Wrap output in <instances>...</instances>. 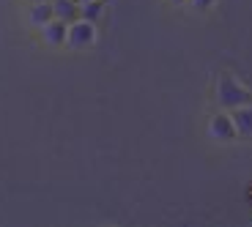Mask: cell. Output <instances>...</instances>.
Instances as JSON below:
<instances>
[{
  "label": "cell",
  "instance_id": "6da1fadb",
  "mask_svg": "<svg viewBox=\"0 0 252 227\" xmlns=\"http://www.w3.org/2000/svg\"><path fill=\"white\" fill-rule=\"evenodd\" d=\"M217 99H220L222 107L236 110V107H244V104H250L252 96H250V90H247L233 74H222L220 82H217Z\"/></svg>",
  "mask_w": 252,
  "mask_h": 227
},
{
  "label": "cell",
  "instance_id": "7c38bea8",
  "mask_svg": "<svg viewBox=\"0 0 252 227\" xmlns=\"http://www.w3.org/2000/svg\"><path fill=\"white\" fill-rule=\"evenodd\" d=\"M173 3H181V0H173Z\"/></svg>",
  "mask_w": 252,
  "mask_h": 227
},
{
  "label": "cell",
  "instance_id": "52a82bcc",
  "mask_svg": "<svg viewBox=\"0 0 252 227\" xmlns=\"http://www.w3.org/2000/svg\"><path fill=\"white\" fill-rule=\"evenodd\" d=\"M50 19H55V8H52V3H36V6L31 8V22L36 28H44Z\"/></svg>",
  "mask_w": 252,
  "mask_h": 227
},
{
  "label": "cell",
  "instance_id": "7a4b0ae2",
  "mask_svg": "<svg viewBox=\"0 0 252 227\" xmlns=\"http://www.w3.org/2000/svg\"><path fill=\"white\" fill-rule=\"evenodd\" d=\"M94 41H96L94 22H88V19H77V22H71V25H69L66 44H69L71 50H85V47H91Z\"/></svg>",
  "mask_w": 252,
  "mask_h": 227
},
{
  "label": "cell",
  "instance_id": "9c48e42d",
  "mask_svg": "<svg viewBox=\"0 0 252 227\" xmlns=\"http://www.w3.org/2000/svg\"><path fill=\"white\" fill-rule=\"evenodd\" d=\"M214 3H217V0H192V6H195L197 11H208Z\"/></svg>",
  "mask_w": 252,
  "mask_h": 227
},
{
  "label": "cell",
  "instance_id": "8992f818",
  "mask_svg": "<svg viewBox=\"0 0 252 227\" xmlns=\"http://www.w3.org/2000/svg\"><path fill=\"white\" fill-rule=\"evenodd\" d=\"M52 8H55V17L63 19L66 25L80 19V3L77 0H52Z\"/></svg>",
  "mask_w": 252,
  "mask_h": 227
},
{
  "label": "cell",
  "instance_id": "30bf717a",
  "mask_svg": "<svg viewBox=\"0 0 252 227\" xmlns=\"http://www.w3.org/2000/svg\"><path fill=\"white\" fill-rule=\"evenodd\" d=\"M33 3H52V0H33Z\"/></svg>",
  "mask_w": 252,
  "mask_h": 227
},
{
  "label": "cell",
  "instance_id": "3957f363",
  "mask_svg": "<svg viewBox=\"0 0 252 227\" xmlns=\"http://www.w3.org/2000/svg\"><path fill=\"white\" fill-rule=\"evenodd\" d=\"M208 134H211L214 140H220V142H233V140L239 137V132H236V126H233V118L225 115V113H220V115L211 118V123H208Z\"/></svg>",
  "mask_w": 252,
  "mask_h": 227
},
{
  "label": "cell",
  "instance_id": "277c9868",
  "mask_svg": "<svg viewBox=\"0 0 252 227\" xmlns=\"http://www.w3.org/2000/svg\"><path fill=\"white\" fill-rule=\"evenodd\" d=\"M66 33H69V25L63 22V19H50L44 28H41V36H44V41L50 47H61V44H66Z\"/></svg>",
  "mask_w": 252,
  "mask_h": 227
},
{
  "label": "cell",
  "instance_id": "8fae6325",
  "mask_svg": "<svg viewBox=\"0 0 252 227\" xmlns=\"http://www.w3.org/2000/svg\"><path fill=\"white\" fill-rule=\"evenodd\" d=\"M77 3H88V0H77Z\"/></svg>",
  "mask_w": 252,
  "mask_h": 227
},
{
  "label": "cell",
  "instance_id": "ba28073f",
  "mask_svg": "<svg viewBox=\"0 0 252 227\" xmlns=\"http://www.w3.org/2000/svg\"><path fill=\"white\" fill-rule=\"evenodd\" d=\"M104 11V3L101 0H88V3H80V19H88V22H96Z\"/></svg>",
  "mask_w": 252,
  "mask_h": 227
},
{
  "label": "cell",
  "instance_id": "5b68a950",
  "mask_svg": "<svg viewBox=\"0 0 252 227\" xmlns=\"http://www.w3.org/2000/svg\"><path fill=\"white\" fill-rule=\"evenodd\" d=\"M230 118H233V126L241 137H252V104L230 110Z\"/></svg>",
  "mask_w": 252,
  "mask_h": 227
}]
</instances>
